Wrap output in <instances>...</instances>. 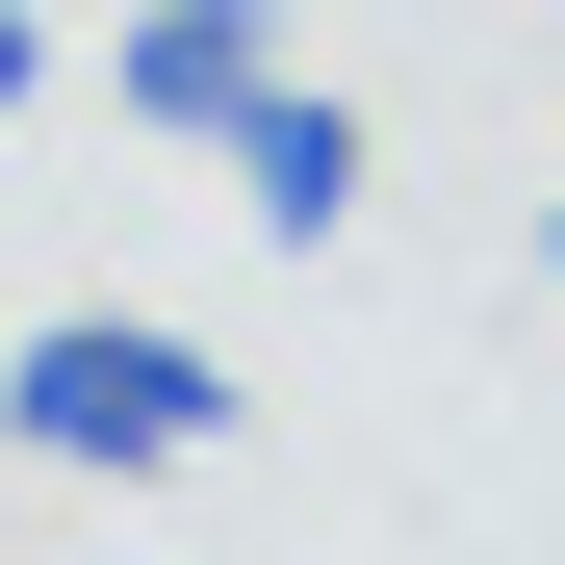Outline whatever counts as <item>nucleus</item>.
Instances as JSON below:
<instances>
[{
	"mask_svg": "<svg viewBox=\"0 0 565 565\" xmlns=\"http://www.w3.org/2000/svg\"><path fill=\"white\" fill-rule=\"evenodd\" d=\"M0 437L26 462H206L232 437V360L154 334V309H52L26 360H0Z\"/></svg>",
	"mask_w": 565,
	"mask_h": 565,
	"instance_id": "f257e3e1",
	"label": "nucleus"
},
{
	"mask_svg": "<svg viewBox=\"0 0 565 565\" xmlns=\"http://www.w3.org/2000/svg\"><path fill=\"white\" fill-rule=\"evenodd\" d=\"M206 154H232V206H257L282 257H309V232H360V104H334V77H257Z\"/></svg>",
	"mask_w": 565,
	"mask_h": 565,
	"instance_id": "f03ea898",
	"label": "nucleus"
},
{
	"mask_svg": "<svg viewBox=\"0 0 565 565\" xmlns=\"http://www.w3.org/2000/svg\"><path fill=\"white\" fill-rule=\"evenodd\" d=\"M257 77H282V0H154V26L104 52V104H129V129H232Z\"/></svg>",
	"mask_w": 565,
	"mask_h": 565,
	"instance_id": "7ed1b4c3",
	"label": "nucleus"
},
{
	"mask_svg": "<svg viewBox=\"0 0 565 565\" xmlns=\"http://www.w3.org/2000/svg\"><path fill=\"white\" fill-rule=\"evenodd\" d=\"M26 104H52V26H26V0H0V129H26Z\"/></svg>",
	"mask_w": 565,
	"mask_h": 565,
	"instance_id": "20e7f679",
	"label": "nucleus"
}]
</instances>
